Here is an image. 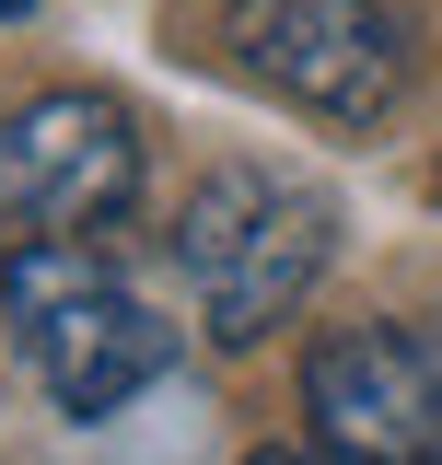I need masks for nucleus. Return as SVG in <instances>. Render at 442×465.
<instances>
[{
    "mask_svg": "<svg viewBox=\"0 0 442 465\" xmlns=\"http://www.w3.org/2000/svg\"><path fill=\"white\" fill-rule=\"evenodd\" d=\"M221 47L245 58V82H268L279 105L326 128H373L407 94V24L385 0H233Z\"/></svg>",
    "mask_w": 442,
    "mask_h": 465,
    "instance_id": "4",
    "label": "nucleus"
},
{
    "mask_svg": "<svg viewBox=\"0 0 442 465\" xmlns=\"http://www.w3.org/2000/svg\"><path fill=\"white\" fill-rule=\"evenodd\" d=\"M419 326H431V372H442V314H419Z\"/></svg>",
    "mask_w": 442,
    "mask_h": 465,
    "instance_id": "7",
    "label": "nucleus"
},
{
    "mask_svg": "<svg viewBox=\"0 0 442 465\" xmlns=\"http://www.w3.org/2000/svg\"><path fill=\"white\" fill-rule=\"evenodd\" d=\"M326 256H337V198L279 163H210L175 210V280H186V314L210 349L279 338L315 302Z\"/></svg>",
    "mask_w": 442,
    "mask_h": 465,
    "instance_id": "2",
    "label": "nucleus"
},
{
    "mask_svg": "<svg viewBox=\"0 0 442 465\" xmlns=\"http://www.w3.org/2000/svg\"><path fill=\"white\" fill-rule=\"evenodd\" d=\"M0 314H12V349L58 419H116L175 372V314L94 232H12L0 244Z\"/></svg>",
    "mask_w": 442,
    "mask_h": 465,
    "instance_id": "1",
    "label": "nucleus"
},
{
    "mask_svg": "<svg viewBox=\"0 0 442 465\" xmlns=\"http://www.w3.org/2000/svg\"><path fill=\"white\" fill-rule=\"evenodd\" d=\"M0 12H35V0H0Z\"/></svg>",
    "mask_w": 442,
    "mask_h": 465,
    "instance_id": "8",
    "label": "nucleus"
},
{
    "mask_svg": "<svg viewBox=\"0 0 442 465\" xmlns=\"http://www.w3.org/2000/svg\"><path fill=\"white\" fill-rule=\"evenodd\" d=\"M140 186H152L140 116L94 82H58L0 116V222L12 232H116L140 210Z\"/></svg>",
    "mask_w": 442,
    "mask_h": 465,
    "instance_id": "3",
    "label": "nucleus"
},
{
    "mask_svg": "<svg viewBox=\"0 0 442 465\" xmlns=\"http://www.w3.org/2000/svg\"><path fill=\"white\" fill-rule=\"evenodd\" d=\"M303 419L337 465H442V372H431V326H326L303 349Z\"/></svg>",
    "mask_w": 442,
    "mask_h": 465,
    "instance_id": "5",
    "label": "nucleus"
},
{
    "mask_svg": "<svg viewBox=\"0 0 442 465\" xmlns=\"http://www.w3.org/2000/svg\"><path fill=\"white\" fill-rule=\"evenodd\" d=\"M245 465H337V454H326V442H315V454H303V442H256Z\"/></svg>",
    "mask_w": 442,
    "mask_h": 465,
    "instance_id": "6",
    "label": "nucleus"
}]
</instances>
